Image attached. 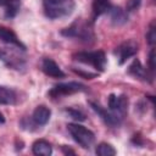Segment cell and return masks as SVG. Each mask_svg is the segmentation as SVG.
<instances>
[{"instance_id": "1", "label": "cell", "mask_w": 156, "mask_h": 156, "mask_svg": "<svg viewBox=\"0 0 156 156\" xmlns=\"http://www.w3.org/2000/svg\"><path fill=\"white\" fill-rule=\"evenodd\" d=\"M74 0H43V11L49 20L68 17L74 11Z\"/></svg>"}, {"instance_id": "2", "label": "cell", "mask_w": 156, "mask_h": 156, "mask_svg": "<svg viewBox=\"0 0 156 156\" xmlns=\"http://www.w3.org/2000/svg\"><path fill=\"white\" fill-rule=\"evenodd\" d=\"M0 61L6 67L17 72H23L27 67L24 50L15 45H10L9 48H0Z\"/></svg>"}, {"instance_id": "3", "label": "cell", "mask_w": 156, "mask_h": 156, "mask_svg": "<svg viewBox=\"0 0 156 156\" xmlns=\"http://www.w3.org/2000/svg\"><path fill=\"white\" fill-rule=\"evenodd\" d=\"M91 24H93L91 22H84V21L77 20L69 27L62 29L60 32V34L63 37H67V38H77L79 40L88 43L95 38Z\"/></svg>"}, {"instance_id": "4", "label": "cell", "mask_w": 156, "mask_h": 156, "mask_svg": "<svg viewBox=\"0 0 156 156\" xmlns=\"http://www.w3.org/2000/svg\"><path fill=\"white\" fill-rule=\"evenodd\" d=\"M72 57L78 62H82L84 65H89V66L94 67L98 72H104L105 67H106V63H107L106 55L102 50L78 51V52L73 54Z\"/></svg>"}, {"instance_id": "5", "label": "cell", "mask_w": 156, "mask_h": 156, "mask_svg": "<svg viewBox=\"0 0 156 156\" xmlns=\"http://www.w3.org/2000/svg\"><path fill=\"white\" fill-rule=\"evenodd\" d=\"M67 130L72 139L83 149H90L95 141V134L87 127L78 123H68Z\"/></svg>"}, {"instance_id": "6", "label": "cell", "mask_w": 156, "mask_h": 156, "mask_svg": "<svg viewBox=\"0 0 156 156\" xmlns=\"http://www.w3.org/2000/svg\"><path fill=\"white\" fill-rule=\"evenodd\" d=\"M87 90V87L79 82H66V83H58L54 85L49 91L48 95L52 99H57L66 95H72L76 93H80Z\"/></svg>"}, {"instance_id": "7", "label": "cell", "mask_w": 156, "mask_h": 156, "mask_svg": "<svg viewBox=\"0 0 156 156\" xmlns=\"http://www.w3.org/2000/svg\"><path fill=\"white\" fill-rule=\"evenodd\" d=\"M128 96L121 94V95H116V94H111L107 99V106L108 110L116 116L118 117L121 121H123L124 116L127 115L128 111Z\"/></svg>"}, {"instance_id": "8", "label": "cell", "mask_w": 156, "mask_h": 156, "mask_svg": "<svg viewBox=\"0 0 156 156\" xmlns=\"http://www.w3.org/2000/svg\"><path fill=\"white\" fill-rule=\"evenodd\" d=\"M138 50H139V45L134 40H126L122 44H119L115 50V55L117 56L118 65L122 66L123 63H126L127 60L136 55Z\"/></svg>"}, {"instance_id": "9", "label": "cell", "mask_w": 156, "mask_h": 156, "mask_svg": "<svg viewBox=\"0 0 156 156\" xmlns=\"http://www.w3.org/2000/svg\"><path fill=\"white\" fill-rule=\"evenodd\" d=\"M127 72H128V74L132 76L133 78L139 79V80H143V82H149V83H151V82H152V78H154V74H151V73L141 65V62H140L138 58H134V60L132 61V63L128 66Z\"/></svg>"}, {"instance_id": "10", "label": "cell", "mask_w": 156, "mask_h": 156, "mask_svg": "<svg viewBox=\"0 0 156 156\" xmlns=\"http://www.w3.org/2000/svg\"><path fill=\"white\" fill-rule=\"evenodd\" d=\"M89 105H90V107L96 112V115L104 121L105 124H107V126H110V127H118V126L121 124L122 121H121L118 117H116L110 110L104 108L100 104L94 102V101H89Z\"/></svg>"}, {"instance_id": "11", "label": "cell", "mask_w": 156, "mask_h": 156, "mask_svg": "<svg viewBox=\"0 0 156 156\" xmlns=\"http://www.w3.org/2000/svg\"><path fill=\"white\" fill-rule=\"evenodd\" d=\"M40 68L45 76L51 77V78H65L66 76L65 72L61 69V67L50 57H45L41 61Z\"/></svg>"}, {"instance_id": "12", "label": "cell", "mask_w": 156, "mask_h": 156, "mask_svg": "<svg viewBox=\"0 0 156 156\" xmlns=\"http://www.w3.org/2000/svg\"><path fill=\"white\" fill-rule=\"evenodd\" d=\"M50 116H51V110L45 105H39L34 108L30 121L35 127H43L49 122Z\"/></svg>"}, {"instance_id": "13", "label": "cell", "mask_w": 156, "mask_h": 156, "mask_svg": "<svg viewBox=\"0 0 156 156\" xmlns=\"http://www.w3.org/2000/svg\"><path fill=\"white\" fill-rule=\"evenodd\" d=\"M0 40L6 43L7 45H15L22 50L26 51V45L18 39V37L16 35V33L7 28V27H4V26H0Z\"/></svg>"}, {"instance_id": "14", "label": "cell", "mask_w": 156, "mask_h": 156, "mask_svg": "<svg viewBox=\"0 0 156 156\" xmlns=\"http://www.w3.org/2000/svg\"><path fill=\"white\" fill-rule=\"evenodd\" d=\"M111 7H112V4H111L110 0H93V4H91V23H94L95 20L98 17H100L101 15L108 13Z\"/></svg>"}, {"instance_id": "15", "label": "cell", "mask_w": 156, "mask_h": 156, "mask_svg": "<svg viewBox=\"0 0 156 156\" xmlns=\"http://www.w3.org/2000/svg\"><path fill=\"white\" fill-rule=\"evenodd\" d=\"M32 152L37 156H50L52 154V146L48 140L38 139L32 144Z\"/></svg>"}, {"instance_id": "16", "label": "cell", "mask_w": 156, "mask_h": 156, "mask_svg": "<svg viewBox=\"0 0 156 156\" xmlns=\"http://www.w3.org/2000/svg\"><path fill=\"white\" fill-rule=\"evenodd\" d=\"M0 6L4 9L6 18H13L20 11L21 0H0Z\"/></svg>"}, {"instance_id": "17", "label": "cell", "mask_w": 156, "mask_h": 156, "mask_svg": "<svg viewBox=\"0 0 156 156\" xmlns=\"http://www.w3.org/2000/svg\"><path fill=\"white\" fill-rule=\"evenodd\" d=\"M17 102V93L5 85H0V105L9 106V105H15Z\"/></svg>"}, {"instance_id": "18", "label": "cell", "mask_w": 156, "mask_h": 156, "mask_svg": "<svg viewBox=\"0 0 156 156\" xmlns=\"http://www.w3.org/2000/svg\"><path fill=\"white\" fill-rule=\"evenodd\" d=\"M108 13L113 26H122L128 22V13L119 6H112Z\"/></svg>"}, {"instance_id": "19", "label": "cell", "mask_w": 156, "mask_h": 156, "mask_svg": "<svg viewBox=\"0 0 156 156\" xmlns=\"http://www.w3.org/2000/svg\"><path fill=\"white\" fill-rule=\"evenodd\" d=\"M95 154L99 155V156H113L117 154L116 149L108 144V143H100L96 149H95Z\"/></svg>"}, {"instance_id": "20", "label": "cell", "mask_w": 156, "mask_h": 156, "mask_svg": "<svg viewBox=\"0 0 156 156\" xmlns=\"http://www.w3.org/2000/svg\"><path fill=\"white\" fill-rule=\"evenodd\" d=\"M66 112L69 115L71 118H73V119L77 121V122H83V121H85V118H87V116H85V113H84L83 111H80V110H78V108H74V107L67 108Z\"/></svg>"}, {"instance_id": "21", "label": "cell", "mask_w": 156, "mask_h": 156, "mask_svg": "<svg viewBox=\"0 0 156 156\" xmlns=\"http://www.w3.org/2000/svg\"><path fill=\"white\" fill-rule=\"evenodd\" d=\"M146 41L147 44L152 48L156 43V26H155V21L151 22L149 29H147V33H146Z\"/></svg>"}, {"instance_id": "22", "label": "cell", "mask_w": 156, "mask_h": 156, "mask_svg": "<svg viewBox=\"0 0 156 156\" xmlns=\"http://www.w3.org/2000/svg\"><path fill=\"white\" fill-rule=\"evenodd\" d=\"M147 62H149V72L151 74H154V72H155V49L154 48H151V50L149 52Z\"/></svg>"}, {"instance_id": "23", "label": "cell", "mask_w": 156, "mask_h": 156, "mask_svg": "<svg viewBox=\"0 0 156 156\" xmlns=\"http://www.w3.org/2000/svg\"><path fill=\"white\" fill-rule=\"evenodd\" d=\"M141 0H128L127 1V11H135L139 9Z\"/></svg>"}, {"instance_id": "24", "label": "cell", "mask_w": 156, "mask_h": 156, "mask_svg": "<svg viewBox=\"0 0 156 156\" xmlns=\"http://www.w3.org/2000/svg\"><path fill=\"white\" fill-rule=\"evenodd\" d=\"M62 151H63V154H65V155H68V154H71V155H74V154H76L73 150H71V149H67L65 145L62 146Z\"/></svg>"}, {"instance_id": "25", "label": "cell", "mask_w": 156, "mask_h": 156, "mask_svg": "<svg viewBox=\"0 0 156 156\" xmlns=\"http://www.w3.org/2000/svg\"><path fill=\"white\" fill-rule=\"evenodd\" d=\"M2 123H5V117H4V115L0 112V124H2Z\"/></svg>"}]
</instances>
